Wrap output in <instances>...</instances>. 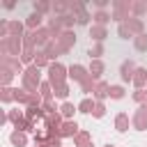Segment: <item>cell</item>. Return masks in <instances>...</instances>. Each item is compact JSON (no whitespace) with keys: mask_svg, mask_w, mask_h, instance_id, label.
<instances>
[{"mask_svg":"<svg viewBox=\"0 0 147 147\" xmlns=\"http://www.w3.org/2000/svg\"><path fill=\"white\" fill-rule=\"evenodd\" d=\"M23 85H25V90L30 92V94H37V87H41V83H39V67H28L25 69V74H23Z\"/></svg>","mask_w":147,"mask_h":147,"instance_id":"1","label":"cell"},{"mask_svg":"<svg viewBox=\"0 0 147 147\" xmlns=\"http://www.w3.org/2000/svg\"><path fill=\"white\" fill-rule=\"evenodd\" d=\"M60 110H62V117H67V119H69V117H71V115H74V110H78V108H76V106H74V103H69V101H64V103H62V108H60Z\"/></svg>","mask_w":147,"mask_h":147,"instance_id":"26","label":"cell"},{"mask_svg":"<svg viewBox=\"0 0 147 147\" xmlns=\"http://www.w3.org/2000/svg\"><path fill=\"white\" fill-rule=\"evenodd\" d=\"M133 5L131 2H113V18L115 21H129V9Z\"/></svg>","mask_w":147,"mask_h":147,"instance_id":"5","label":"cell"},{"mask_svg":"<svg viewBox=\"0 0 147 147\" xmlns=\"http://www.w3.org/2000/svg\"><path fill=\"white\" fill-rule=\"evenodd\" d=\"M67 9H69V5H67V2H55V5H53V11H57L60 16H64V11H67Z\"/></svg>","mask_w":147,"mask_h":147,"instance_id":"36","label":"cell"},{"mask_svg":"<svg viewBox=\"0 0 147 147\" xmlns=\"http://www.w3.org/2000/svg\"><path fill=\"white\" fill-rule=\"evenodd\" d=\"M78 147H94L92 142H83V145H78Z\"/></svg>","mask_w":147,"mask_h":147,"instance_id":"42","label":"cell"},{"mask_svg":"<svg viewBox=\"0 0 147 147\" xmlns=\"http://www.w3.org/2000/svg\"><path fill=\"white\" fill-rule=\"evenodd\" d=\"M90 37H92L94 41H99V44H101V41L108 37V32H106V28H103V25H92V28H90Z\"/></svg>","mask_w":147,"mask_h":147,"instance_id":"10","label":"cell"},{"mask_svg":"<svg viewBox=\"0 0 147 147\" xmlns=\"http://www.w3.org/2000/svg\"><path fill=\"white\" fill-rule=\"evenodd\" d=\"M131 9L140 16V14H145V11H147V2H133V7H131Z\"/></svg>","mask_w":147,"mask_h":147,"instance_id":"37","label":"cell"},{"mask_svg":"<svg viewBox=\"0 0 147 147\" xmlns=\"http://www.w3.org/2000/svg\"><path fill=\"white\" fill-rule=\"evenodd\" d=\"M57 133H60V138H64V136H74V138H76L80 131H78V124H76L74 119H67V122H62V126H60Z\"/></svg>","mask_w":147,"mask_h":147,"instance_id":"8","label":"cell"},{"mask_svg":"<svg viewBox=\"0 0 147 147\" xmlns=\"http://www.w3.org/2000/svg\"><path fill=\"white\" fill-rule=\"evenodd\" d=\"M25 117H28V119L34 124V119L46 117V115H44V108H41V106H37V108H34V106H30V108H28V113H25Z\"/></svg>","mask_w":147,"mask_h":147,"instance_id":"17","label":"cell"},{"mask_svg":"<svg viewBox=\"0 0 147 147\" xmlns=\"http://www.w3.org/2000/svg\"><path fill=\"white\" fill-rule=\"evenodd\" d=\"M124 23H126V28L131 30V34H136V37L142 34V21H140V18L133 16V18H129V21H124Z\"/></svg>","mask_w":147,"mask_h":147,"instance_id":"12","label":"cell"},{"mask_svg":"<svg viewBox=\"0 0 147 147\" xmlns=\"http://www.w3.org/2000/svg\"><path fill=\"white\" fill-rule=\"evenodd\" d=\"M11 99H14V90L2 87V101H11Z\"/></svg>","mask_w":147,"mask_h":147,"instance_id":"40","label":"cell"},{"mask_svg":"<svg viewBox=\"0 0 147 147\" xmlns=\"http://www.w3.org/2000/svg\"><path fill=\"white\" fill-rule=\"evenodd\" d=\"M103 69H106V67H103V62H101V60H92V64H90V76L96 80V78L103 74Z\"/></svg>","mask_w":147,"mask_h":147,"instance_id":"16","label":"cell"},{"mask_svg":"<svg viewBox=\"0 0 147 147\" xmlns=\"http://www.w3.org/2000/svg\"><path fill=\"white\" fill-rule=\"evenodd\" d=\"M94 90H96V83H94V78L90 76V78H87V80L83 83V92L87 94V92H94Z\"/></svg>","mask_w":147,"mask_h":147,"instance_id":"34","label":"cell"},{"mask_svg":"<svg viewBox=\"0 0 147 147\" xmlns=\"http://www.w3.org/2000/svg\"><path fill=\"white\" fill-rule=\"evenodd\" d=\"M55 39H57V44L62 46V51H64V53H67V51L76 44V34H74L71 30H64V32H62L60 37H55Z\"/></svg>","mask_w":147,"mask_h":147,"instance_id":"6","label":"cell"},{"mask_svg":"<svg viewBox=\"0 0 147 147\" xmlns=\"http://www.w3.org/2000/svg\"><path fill=\"white\" fill-rule=\"evenodd\" d=\"M94 5H96V7H99V11H103V7H106V5H108V0H96V2H94Z\"/></svg>","mask_w":147,"mask_h":147,"instance_id":"41","label":"cell"},{"mask_svg":"<svg viewBox=\"0 0 147 147\" xmlns=\"http://www.w3.org/2000/svg\"><path fill=\"white\" fill-rule=\"evenodd\" d=\"M94 108H96V103L92 99H83L78 103V113H94Z\"/></svg>","mask_w":147,"mask_h":147,"instance_id":"20","label":"cell"},{"mask_svg":"<svg viewBox=\"0 0 147 147\" xmlns=\"http://www.w3.org/2000/svg\"><path fill=\"white\" fill-rule=\"evenodd\" d=\"M34 55H37V53H34L32 48H23V53H21V62H25V64H28V62H32V60H34Z\"/></svg>","mask_w":147,"mask_h":147,"instance_id":"29","label":"cell"},{"mask_svg":"<svg viewBox=\"0 0 147 147\" xmlns=\"http://www.w3.org/2000/svg\"><path fill=\"white\" fill-rule=\"evenodd\" d=\"M48 9H53V5H48V2H34V14H44Z\"/></svg>","mask_w":147,"mask_h":147,"instance_id":"33","label":"cell"},{"mask_svg":"<svg viewBox=\"0 0 147 147\" xmlns=\"http://www.w3.org/2000/svg\"><path fill=\"white\" fill-rule=\"evenodd\" d=\"M133 101H138L140 106H145V103H147V92H145V90H138V92H133Z\"/></svg>","mask_w":147,"mask_h":147,"instance_id":"32","label":"cell"},{"mask_svg":"<svg viewBox=\"0 0 147 147\" xmlns=\"http://www.w3.org/2000/svg\"><path fill=\"white\" fill-rule=\"evenodd\" d=\"M133 46H136L138 51H147V34L142 32V34H138V37H133Z\"/></svg>","mask_w":147,"mask_h":147,"instance_id":"24","label":"cell"},{"mask_svg":"<svg viewBox=\"0 0 147 147\" xmlns=\"http://www.w3.org/2000/svg\"><path fill=\"white\" fill-rule=\"evenodd\" d=\"M46 64H48V55H46V53H37V55H34V67L41 69V67H46Z\"/></svg>","mask_w":147,"mask_h":147,"instance_id":"30","label":"cell"},{"mask_svg":"<svg viewBox=\"0 0 147 147\" xmlns=\"http://www.w3.org/2000/svg\"><path fill=\"white\" fill-rule=\"evenodd\" d=\"M39 92H41L44 101H53V85H51V83H41Z\"/></svg>","mask_w":147,"mask_h":147,"instance_id":"23","label":"cell"},{"mask_svg":"<svg viewBox=\"0 0 147 147\" xmlns=\"http://www.w3.org/2000/svg\"><path fill=\"white\" fill-rule=\"evenodd\" d=\"M92 115H94V117H103V115H106V106H103L101 101H96V108H94Z\"/></svg>","mask_w":147,"mask_h":147,"instance_id":"38","label":"cell"},{"mask_svg":"<svg viewBox=\"0 0 147 147\" xmlns=\"http://www.w3.org/2000/svg\"><path fill=\"white\" fill-rule=\"evenodd\" d=\"M103 147H115V145H110V142H108V145H103Z\"/></svg>","mask_w":147,"mask_h":147,"instance_id":"44","label":"cell"},{"mask_svg":"<svg viewBox=\"0 0 147 147\" xmlns=\"http://www.w3.org/2000/svg\"><path fill=\"white\" fill-rule=\"evenodd\" d=\"M7 32H9V37H21L23 23H18V21H7Z\"/></svg>","mask_w":147,"mask_h":147,"instance_id":"15","label":"cell"},{"mask_svg":"<svg viewBox=\"0 0 147 147\" xmlns=\"http://www.w3.org/2000/svg\"><path fill=\"white\" fill-rule=\"evenodd\" d=\"M133 85L138 87V90H142V85H147V69H136V74H133Z\"/></svg>","mask_w":147,"mask_h":147,"instance_id":"11","label":"cell"},{"mask_svg":"<svg viewBox=\"0 0 147 147\" xmlns=\"http://www.w3.org/2000/svg\"><path fill=\"white\" fill-rule=\"evenodd\" d=\"M53 94H55V96H60V99H67V94H69L67 83H55V85H53Z\"/></svg>","mask_w":147,"mask_h":147,"instance_id":"18","label":"cell"},{"mask_svg":"<svg viewBox=\"0 0 147 147\" xmlns=\"http://www.w3.org/2000/svg\"><path fill=\"white\" fill-rule=\"evenodd\" d=\"M9 80H11V71L5 67V69H2V85L7 87V85H9Z\"/></svg>","mask_w":147,"mask_h":147,"instance_id":"39","label":"cell"},{"mask_svg":"<svg viewBox=\"0 0 147 147\" xmlns=\"http://www.w3.org/2000/svg\"><path fill=\"white\" fill-rule=\"evenodd\" d=\"M21 46H23L21 37H2V41H0V48L5 55H18Z\"/></svg>","mask_w":147,"mask_h":147,"instance_id":"2","label":"cell"},{"mask_svg":"<svg viewBox=\"0 0 147 147\" xmlns=\"http://www.w3.org/2000/svg\"><path fill=\"white\" fill-rule=\"evenodd\" d=\"M117 34H119L122 39H129V37H131V30L126 28V23H119V28H117Z\"/></svg>","mask_w":147,"mask_h":147,"instance_id":"35","label":"cell"},{"mask_svg":"<svg viewBox=\"0 0 147 147\" xmlns=\"http://www.w3.org/2000/svg\"><path fill=\"white\" fill-rule=\"evenodd\" d=\"M9 140H11L14 147H25V145H28V138H25L23 131H14V133L9 136Z\"/></svg>","mask_w":147,"mask_h":147,"instance_id":"14","label":"cell"},{"mask_svg":"<svg viewBox=\"0 0 147 147\" xmlns=\"http://www.w3.org/2000/svg\"><path fill=\"white\" fill-rule=\"evenodd\" d=\"M108 96H110V99H122V96H124V87H122V85H110Z\"/></svg>","mask_w":147,"mask_h":147,"instance_id":"25","label":"cell"},{"mask_svg":"<svg viewBox=\"0 0 147 147\" xmlns=\"http://www.w3.org/2000/svg\"><path fill=\"white\" fill-rule=\"evenodd\" d=\"M87 55H90V60H99V57L103 55V46H101V44H96V46H94Z\"/></svg>","mask_w":147,"mask_h":147,"instance_id":"31","label":"cell"},{"mask_svg":"<svg viewBox=\"0 0 147 147\" xmlns=\"http://www.w3.org/2000/svg\"><path fill=\"white\" fill-rule=\"evenodd\" d=\"M115 129H117L119 133L129 131V115H126V113H119V115L115 117Z\"/></svg>","mask_w":147,"mask_h":147,"instance_id":"13","label":"cell"},{"mask_svg":"<svg viewBox=\"0 0 147 147\" xmlns=\"http://www.w3.org/2000/svg\"><path fill=\"white\" fill-rule=\"evenodd\" d=\"M39 23H41V14H32V16L28 18V23H25V25H28L30 30H34V28H39Z\"/></svg>","mask_w":147,"mask_h":147,"instance_id":"28","label":"cell"},{"mask_svg":"<svg viewBox=\"0 0 147 147\" xmlns=\"http://www.w3.org/2000/svg\"><path fill=\"white\" fill-rule=\"evenodd\" d=\"M136 64L131 62V60H124L122 62V67H119V76H122V80L124 83H129V80H133V74H136Z\"/></svg>","mask_w":147,"mask_h":147,"instance_id":"7","label":"cell"},{"mask_svg":"<svg viewBox=\"0 0 147 147\" xmlns=\"http://www.w3.org/2000/svg\"><path fill=\"white\" fill-rule=\"evenodd\" d=\"M74 142H76V147H78V145H83V142H92V136H90L87 131H80V133L74 138Z\"/></svg>","mask_w":147,"mask_h":147,"instance_id":"27","label":"cell"},{"mask_svg":"<svg viewBox=\"0 0 147 147\" xmlns=\"http://www.w3.org/2000/svg\"><path fill=\"white\" fill-rule=\"evenodd\" d=\"M69 78L83 85V83L90 78V69H85L83 64H71V67H69Z\"/></svg>","mask_w":147,"mask_h":147,"instance_id":"4","label":"cell"},{"mask_svg":"<svg viewBox=\"0 0 147 147\" xmlns=\"http://www.w3.org/2000/svg\"><path fill=\"white\" fill-rule=\"evenodd\" d=\"M94 21H96V25H103V28H106V23L113 21V14H108V11H96V14H94Z\"/></svg>","mask_w":147,"mask_h":147,"instance_id":"22","label":"cell"},{"mask_svg":"<svg viewBox=\"0 0 147 147\" xmlns=\"http://www.w3.org/2000/svg\"><path fill=\"white\" fill-rule=\"evenodd\" d=\"M14 126H16V131H34V124H32L28 117H21Z\"/></svg>","mask_w":147,"mask_h":147,"instance_id":"21","label":"cell"},{"mask_svg":"<svg viewBox=\"0 0 147 147\" xmlns=\"http://www.w3.org/2000/svg\"><path fill=\"white\" fill-rule=\"evenodd\" d=\"M108 90H110V85L108 83H96V90H94V96L101 101V99H106L108 96Z\"/></svg>","mask_w":147,"mask_h":147,"instance_id":"19","label":"cell"},{"mask_svg":"<svg viewBox=\"0 0 147 147\" xmlns=\"http://www.w3.org/2000/svg\"><path fill=\"white\" fill-rule=\"evenodd\" d=\"M133 126L138 129V131H147V113L140 108V110H136V115H133Z\"/></svg>","mask_w":147,"mask_h":147,"instance_id":"9","label":"cell"},{"mask_svg":"<svg viewBox=\"0 0 147 147\" xmlns=\"http://www.w3.org/2000/svg\"><path fill=\"white\" fill-rule=\"evenodd\" d=\"M67 71H69V69H64L60 62L51 64V67H48V83H51V85H55V83H64Z\"/></svg>","mask_w":147,"mask_h":147,"instance_id":"3","label":"cell"},{"mask_svg":"<svg viewBox=\"0 0 147 147\" xmlns=\"http://www.w3.org/2000/svg\"><path fill=\"white\" fill-rule=\"evenodd\" d=\"M140 108H142V110H145V113H147V103H145V106H140Z\"/></svg>","mask_w":147,"mask_h":147,"instance_id":"43","label":"cell"}]
</instances>
